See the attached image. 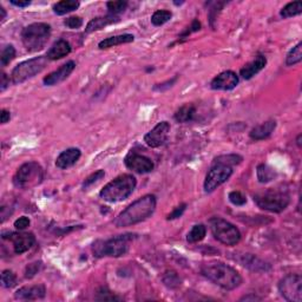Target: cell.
<instances>
[{
	"mask_svg": "<svg viewBox=\"0 0 302 302\" xmlns=\"http://www.w3.org/2000/svg\"><path fill=\"white\" fill-rule=\"evenodd\" d=\"M156 197L153 195H144L133 202L129 207L124 209L122 213L116 217L115 226L117 228H124L135 226V224L143 222L153 214L156 209Z\"/></svg>",
	"mask_w": 302,
	"mask_h": 302,
	"instance_id": "cell-1",
	"label": "cell"
},
{
	"mask_svg": "<svg viewBox=\"0 0 302 302\" xmlns=\"http://www.w3.org/2000/svg\"><path fill=\"white\" fill-rule=\"evenodd\" d=\"M201 273L209 281L214 282L226 291H234L242 284V278L239 272L222 262L204 263L201 268Z\"/></svg>",
	"mask_w": 302,
	"mask_h": 302,
	"instance_id": "cell-2",
	"label": "cell"
},
{
	"mask_svg": "<svg viewBox=\"0 0 302 302\" xmlns=\"http://www.w3.org/2000/svg\"><path fill=\"white\" fill-rule=\"evenodd\" d=\"M136 178L130 173H124L109 182L99 192V196L109 203H117L127 200L136 189Z\"/></svg>",
	"mask_w": 302,
	"mask_h": 302,
	"instance_id": "cell-3",
	"label": "cell"
},
{
	"mask_svg": "<svg viewBox=\"0 0 302 302\" xmlns=\"http://www.w3.org/2000/svg\"><path fill=\"white\" fill-rule=\"evenodd\" d=\"M134 239L133 234H124L109 240H97L92 245V253L96 258H120L129 252L130 243Z\"/></svg>",
	"mask_w": 302,
	"mask_h": 302,
	"instance_id": "cell-4",
	"label": "cell"
},
{
	"mask_svg": "<svg viewBox=\"0 0 302 302\" xmlns=\"http://www.w3.org/2000/svg\"><path fill=\"white\" fill-rule=\"evenodd\" d=\"M51 37V26L45 22H33L21 31V41L28 52L43 50Z\"/></svg>",
	"mask_w": 302,
	"mask_h": 302,
	"instance_id": "cell-5",
	"label": "cell"
},
{
	"mask_svg": "<svg viewBox=\"0 0 302 302\" xmlns=\"http://www.w3.org/2000/svg\"><path fill=\"white\" fill-rule=\"evenodd\" d=\"M254 202L262 210L271 213H281L291 203V196L288 191L280 189H268L254 195Z\"/></svg>",
	"mask_w": 302,
	"mask_h": 302,
	"instance_id": "cell-6",
	"label": "cell"
},
{
	"mask_svg": "<svg viewBox=\"0 0 302 302\" xmlns=\"http://www.w3.org/2000/svg\"><path fill=\"white\" fill-rule=\"evenodd\" d=\"M44 179V170L37 162H28L17 170L13 184L20 189H31L39 185Z\"/></svg>",
	"mask_w": 302,
	"mask_h": 302,
	"instance_id": "cell-7",
	"label": "cell"
},
{
	"mask_svg": "<svg viewBox=\"0 0 302 302\" xmlns=\"http://www.w3.org/2000/svg\"><path fill=\"white\" fill-rule=\"evenodd\" d=\"M209 226L215 239L222 245L233 247L241 241V233L233 223L221 217H213L209 220Z\"/></svg>",
	"mask_w": 302,
	"mask_h": 302,
	"instance_id": "cell-8",
	"label": "cell"
},
{
	"mask_svg": "<svg viewBox=\"0 0 302 302\" xmlns=\"http://www.w3.org/2000/svg\"><path fill=\"white\" fill-rule=\"evenodd\" d=\"M47 62H49V59H47L46 56H39L19 63L11 73L12 83L13 84H21V83L26 82L27 79L43 71L45 67L47 66Z\"/></svg>",
	"mask_w": 302,
	"mask_h": 302,
	"instance_id": "cell-9",
	"label": "cell"
},
{
	"mask_svg": "<svg viewBox=\"0 0 302 302\" xmlns=\"http://www.w3.org/2000/svg\"><path fill=\"white\" fill-rule=\"evenodd\" d=\"M281 297L289 302L302 301V278L299 274H289L279 282Z\"/></svg>",
	"mask_w": 302,
	"mask_h": 302,
	"instance_id": "cell-10",
	"label": "cell"
},
{
	"mask_svg": "<svg viewBox=\"0 0 302 302\" xmlns=\"http://www.w3.org/2000/svg\"><path fill=\"white\" fill-rule=\"evenodd\" d=\"M233 175V168L223 164H211L204 179V191L213 192L214 190L226 183Z\"/></svg>",
	"mask_w": 302,
	"mask_h": 302,
	"instance_id": "cell-11",
	"label": "cell"
},
{
	"mask_svg": "<svg viewBox=\"0 0 302 302\" xmlns=\"http://www.w3.org/2000/svg\"><path fill=\"white\" fill-rule=\"evenodd\" d=\"M125 166L137 173H149L155 168V164L149 157L141 155L131 150L124 158Z\"/></svg>",
	"mask_w": 302,
	"mask_h": 302,
	"instance_id": "cell-12",
	"label": "cell"
},
{
	"mask_svg": "<svg viewBox=\"0 0 302 302\" xmlns=\"http://www.w3.org/2000/svg\"><path fill=\"white\" fill-rule=\"evenodd\" d=\"M170 133V123L166 121L159 122L153 129H151L146 136H144V142L150 148H159L164 146L168 141Z\"/></svg>",
	"mask_w": 302,
	"mask_h": 302,
	"instance_id": "cell-13",
	"label": "cell"
},
{
	"mask_svg": "<svg viewBox=\"0 0 302 302\" xmlns=\"http://www.w3.org/2000/svg\"><path fill=\"white\" fill-rule=\"evenodd\" d=\"M2 239L9 240L13 243V249L15 254H24L30 250L36 243V237L32 233H2Z\"/></svg>",
	"mask_w": 302,
	"mask_h": 302,
	"instance_id": "cell-14",
	"label": "cell"
},
{
	"mask_svg": "<svg viewBox=\"0 0 302 302\" xmlns=\"http://www.w3.org/2000/svg\"><path fill=\"white\" fill-rule=\"evenodd\" d=\"M239 84V76L234 71H223L211 80L210 88L213 90L229 91L235 89Z\"/></svg>",
	"mask_w": 302,
	"mask_h": 302,
	"instance_id": "cell-15",
	"label": "cell"
},
{
	"mask_svg": "<svg viewBox=\"0 0 302 302\" xmlns=\"http://www.w3.org/2000/svg\"><path fill=\"white\" fill-rule=\"evenodd\" d=\"M76 69V63L73 60H70L65 64H63L59 69H57L56 71L51 72L43 79V83L46 86H53L59 84L65 80L73 72V70Z\"/></svg>",
	"mask_w": 302,
	"mask_h": 302,
	"instance_id": "cell-16",
	"label": "cell"
},
{
	"mask_svg": "<svg viewBox=\"0 0 302 302\" xmlns=\"http://www.w3.org/2000/svg\"><path fill=\"white\" fill-rule=\"evenodd\" d=\"M46 295V289L44 285L28 286V287L19 288L14 293V298L17 300H41Z\"/></svg>",
	"mask_w": 302,
	"mask_h": 302,
	"instance_id": "cell-17",
	"label": "cell"
},
{
	"mask_svg": "<svg viewBox=\"0 0 302 302\" xmlns=\"http://www.w3.org/2000/svg\"><path fill=\"white\" fill-rule=\"evenodd\" d=\"M237 261L243 267H246V268H248L253 272L266 273L272 269V266L268 262L263 261V260L259 259L258 256L253 255V254H243V255H241L237 259Z\"/></svg>",
	"mask_w": 302,
	"mask_h": 302,
	"instance_id": "cell-18",
	"label": "cell"
},
{
	"mask_svg": "<svg viewBox=\"0 0 302 302\" xmlns=\"http://www.w3.org/2000/svg\"><path fill=\"white\" fill-rule=\"evenodd\" d=\"M82 152L77 148H70V149L64 150L63 152L59 153V156L56 159V165L59 169H67L71 168L78 162Z\"/></svg>",
	"mask_w": 302,
	"mask_h": 302,
	"instance_id": "cell-19",
	"label": "cell"
},
{
	"mask_svg": "<svg viewBox=\"0 0 302 302\" xmlns=\"http://www.w3.org/2000/svg\"><path fill=\"white\" fill-rule=\"evenodd\" d=\"M266 65L267 58L265 56H258L253 62L246 64V65L241 69L240 76L246 80L252 79L254 76H256L259 72H261L266 67Z\"/></svg>",
	"mask_w": 302,
	"mask_h": 302,
	"instance_id": "cell-20",
	"label": "cell"
},
{
	"mask_svg": "<svg viewBox=\"0 0 302 302\" xmlns=\"http://www.w3.org/2000/svg\"><path fill=\"white\" fill-rule=\"evenodd\" d=\"M275 129H276V122L269 120L265 122V123L256 125L255 128H253L252 131L249 133V137L252 138L253 141H263L266 140V138L271 137Z\"/></svg>",
	"mask_w": 302,
	"mask_h": 302,
	"instance_id": "cell-21",
	"label": "cell"
},
{
	"mask_svg": "<svg viewBox=\"0 0 302 302\" xmlns=\"http://www.w3.org/2000/svg\"><path fill=\"white\" fill-rule=\"evenodd\" d=\"M71 45H70L69 41L59 39L50 47V50L46 53V57L49 60L62 59V58L69 56L71 53Z\"/></svg>",
	"mask_w": 302,
	"mask_h": 302,
	"instance_id": "cell-22",
	"label": "cell"
},
{
	"mask_svg": "<svg viewBox=\"0 0 302 302\" xmlns=\"http://www.w3.org/2000/svg\"><path fill=\"white\" fill-rule=\"evenodd\" d=\"M117 21H120V17H115V15L110 14L105 15V17L94 18L88 22V25H86L85 27V32L86 33H92V32L102 30V28L108 26V25L115 24V22Z\"/></svg>",
	"mask_w": 302,
	"mask_h": 302,
	"instance_id": "cell-23",
	"label": "cell"
},
{
	"mask_svg": "<svg viewBox=\"0 0 302 302\" xmlns=\"http://www.w3.org/2000/svg\"><path fill=\"white\" fill-rule=\"evenodd\" d=\"M135 40V37L133 34H120V36H115V37H110V38H105L104 40L99 41L98 44V49L101 50H107L110 49V47L114 46H118V45H123V44H129L133 43Z\"/></svg>",
	"mask_w": 302,
	"mask_h": 302,
	"instance_id": "cell-24",
	"label": "cell"
},
{
	"mask_svg": "<svg viewBox=\"0 0 302 302\" xmlns=\"http://www.w3.org/2000/svg\"><path fill=\"white\" fill-rule=\"evenodd\" d=\"M196 117V108L192 104H184L178 109L173 115L176 122L178 123H189L192 122Z\"/></svg>",
	"mask_w": 302,
	"mask_h": 302,
	"instance_id": "cell-25",
	"label": "cell"
},
{
	"mask_svg": "<svg viewBox=\"0 0 302 302\" xmlns=\"http://www.w3.org/2000/svg\"><path fill=\"white\" fill-rule=\"evenodd\" d=\"M79 6L80 2L76 0H63V1H58L57 4H54L52 8L57 15H64L76 11Z\"/></svg>",
	"mask_w": 302,
	"mask_h": 302,
	"instance_id": "cell-26",
	"label": "cell"
},
{
	"mask_svg": "<svg viewBox=\"0 0 302 302\" xmlns=\"http://www.w3.org/2000/svg\"><path fill=\"white\" fill-rule=\"evenodd\" d=\"M256 175H258V179L260 183H269L274 181V178L278 176V173L273 168H271L267 164H260L256 168Z\"/></svg>",
	"mask_w": 302,
	"mask_h": 302,
	"instance_id": "cell-27",
	"label": "cell"
},
{
	"mask_svg": "<svg viewBox=\"0 0 302 302\" xmlns=\"http://www.w3.org/2000/svg\"><path fill=\"white\" fill-rule=\"evenodd\" d=\"M207 235V228L204 224H195L191 228V230L189 231L187 235V241L189 243H197L201 242Z\"/></svg>",
	"mask_w": 302,
	"mask_h": 302,
	"instance_id": "cell-28",
	"label": "cell"
},
{
	"mask_svg": "<svg viewBox=\"0 0 302 302\" xmlns=\"http://www.w3.org/2000/svg\"><path fill=\"white\" fill-rule=\"evenodd\" d=\"M242 160V156L236 155V153H228V155H221L216 157V158L213 160V164H223L233 168L234 165L240 164Z\"/></svg>",
	"mask_w": 302,
	"mask_h": 302,
	"instance_id": "cell-29",
	"label": "cell"
},
{
	"mask_svg": "<svg viewBox=\"0 0 302 302\" xmlns=\"http://www.w3.org/2000/svg\"><path fill=\"white\" fill-rule=\"evenodd\" d=\"M162 281L165 287H168L169 289H177L182 285L181 278H179L177 273L173 271H166L164 275H163Z\"/></svg>",
	"mask_w": 302,
	"mask_h": 302,
	"instance_id": "cell-30",
	"label": "cell"
},
{
	"mask_svg": "<svg viewBox=\"0 0 302 302\" xmlns=\"http://www.w3.org/2000/svg\"><path fill=\"white\" fill-rule=\"evenodd\" d=\"M302 12V2L301 1H293L289 2L280 11V15L284 19L295 17V15L301 14Z\"/></svg>",
	"mask_w": 302,
	"mask_h": 302,
	"instance_id": "cell-31",
	"label": "cell"
},
{
	"mask_svg": "<svg viewBox=\"0 0 302 302\" xmlns=\"http://www.w3.org/2000/svg\"><path fill=\"white\" fill-rule=\"evenodd\" d=\"M302 60V43L298 45L289 51L287 57H286V65L293 66L295 64H299Z\"/></svg>",
	"mask_w": 302,
	"mask_h": 302,
	"instance_id": "cell-32",
	"label": "cell"
},
{
	"mask_svg": "<svg viewBox=\"0 0 302 302\" xmlns=\"http://www.w3.org/2000/svg\"><path fill=\"white\" fill-rule=\"evenodd\" d=\"M172 17V13L168 9H158L151 15V22L155 26H162L165 22H168Z\"/></svg>",
	"mask_w": 302,
	"mask_h": 302,
	"instance_id": "cell-33",
	"label": "cell"
},
{
	"mask_svg": "<svg viewBox=\"0 0 302 302\" xmlns=\"http://www.w3.org/2000/svg\"><path fill=\"white\" fill-rule=\"evenodd\" d=\"M127 7H128V1H123V0H116V1L107 2L108 14L115 15V17H118V14L124 12L125 9H127Z\"/></svg>",
	"mask_w": 302,
	"mask_h": 302,
	"instance_id": "cell-34",
	"label": "cell"
},
{
	"mask_svg": "<svg viewBox=\"0 0 302 302\" xmlns=\"http://www.w3.org/2000/svg\"><path fill=\"white\" fill-rule=\"evenodd\" d=\"M15 57V49L13 45H6L2 47L1 54H0V64L4 67L12 62Z\"/></svg>",
	"mask_w": 302,
	"mask_h": 302,
	"instance_id": "cell-35",
	"label": "cell"
},
{
	"mask_svg": "<svg viewBox=\"0 0 302 302\" xmlns=\"http://www.w3.org/2000/svg\"><path fill=\"white\" fill-rule=\"evenodd\" d=\"M1 285L5 288H13L17 285V276L12 271L6 269L1 273Z\"/></svg>",
	"mask_w": 302,
	"mask_h": 302,
	"instance_id": "cell-36",
	"label": "cell"
},
{
	"mask_svg": "<svg viewBox=\"0 0 302 302\" xmlns=\"http://www.w3.org/2000/svg\"><path fill=\"white\" fill-rule=\"evenodd\" d=\"M104 176H105V171L102 169L97 170V171H95L94 173H91V175H90L89 177L85 179L84 183H83V189H88L89 187H91L92 184H95V183L101 181Z\"/></svg>",
	"mask_w": 302,
	"mask_h": 302,
	"instance_id": "cell-37",
	"label": "cell"
},
{
	"mask_svg": "<svg viewBox=\"0 0 302 302\" xmlns=\"http://www.w3.org/2000/svg\"><path fill=\"white\" fill-rule=\"evenodd\" d=\"M96 300L99 301H122V299L117 295H115L112 292L109 291L107 288H102L98 292V295L96 297Z\"/></svg>",
	"mask_w": 302,
	"mask_h": 302,
	"instance_id": "cell-38",
	"label": "cell"
},
{
	"mask_svg": "<svg viewBox=\"0 0 302 302\" xmlns=\"http://www.w3.org/2000/svg\"><path fill=\"white\" fill-rule=\"evenodd\" d=\"M228 197H229V201L231 203L234 205H237V207H241V205H245L247 203L246 196L240 191H231Z\"/></svg>",
	"mask_w": 302,
	"mask_h": 302,
	"instance_id": "cell-39",
	"label": "cell"
},
{
	"mask_svg": "<svg viewBox=\"0 0 302 302\" xmlns=\"http://www.w3.org/2000/svg\"><path fill=\"white\" fill-rule=\"evenodd\" d=\"M41 268V262H33L30 263L25 269V278L26 279H31L33 278L34 275L38 274V272L40 271Z\"/></svg>",
	"mask_w": 302,
	"mask_h": 302,
	"instance_id": "cell-40",
	"label": "cell"
},
{
	"mask_svg": "<svg viewBox=\"0 0 302 302\" xmlns=\"http://www.w3.org/2000/svg\"><path fill=\"white\" fill-rule=\"evenodd\" d=\"M64 25H65L66 27L71 28V30H77V28L82 27L83 19L80 18V17H70V18H66L65 20H64Z\"/></svg>",
	"mask_w": 302,
	"mask_h": 302,
	"instance_id": "cell-41",
	"label": "cell"
},
{
	"mask_svg": "<svg viewBox=\"0 0 302 302\" xmlns=\"http://www.w3.org/2000/svg\"><path fill=\"white\" fill-rule=\"evenodd\" d=\"M185 209H187V204H185V203L179 204L178 207H176L171 211V213H170L168 216H166V220L171 221V220H176V218H179L183 215V213L185 211Z\"/></svg>",
	"mask_w": 302,
	"mask_h": 302,
	"instance_id": "cell-42",
	"label": "cell"
},
{
	"mask_svg": "<svg viewBox=\"0 0 302 302\" xmlns=\"http://www.w3.org/2000/svg\"><path fill=\"white\" fill-rule=\"evenodd\" d=\"M177 78H178V77L175 76L173 78L166 80V82L162 83V84H157V85L153 86V90H155V91H165V90L170 89L173 84H175L176 82H177Z\"/></svg>",
	"mask_w": 302,
	"mask_h": 302,
	"instance_id": "cell-43",
	"label": "cell"
},
{
	"mask_svg": "<svg viewBox=\"0 0 302 302\" xmlns=\"http://www.w3.org/2000/svg\"><path fill=\"white\" fill-rule=\"evenodd\" d=\"M198 30H201V22L198 21L197 19H195V20L191 22L190 27H187V30H185L184 32H183V33L181 34V36H179V38H185V37H188L189 34H191V33H192V32H197Z\"/></svg>",
	"mask_w": 302,
	"mask_h": 302,
	"instance_id": "cell-44",
	"label": "cell"
},
{
	"mask_svg": "<svg viewBox=\"0 0 302 302\" xmlns=\"http://www.w3.org/2000/svg\"><path fill=\"white\" fill-rule=\"evenodd\" d=\"M30 223H31L30 218L26 216H22V217H19L18 220L15 221L14 227H15V229H18V230H24V229H26L28 226H30Z\"/></svg>",
	"mask_w": 302,
	"mask_h": 302,
	"instance_id": "cell-45",
	"label": "cell"
},
{
	"mask_svg": "<svg viewBox=\"0 0 302 302\" xmlns=\"http://www.w3.org/2000/svg\"><path fill=\"white\" fill-rule=\"evenodd\" d=\"M9 85V78L6 73H1V82H0V91H4V90Z\"/></svg>",
	"mask_w": 302,
	"mask_h": 302,
	"instance_id": "cell-46",
	"label": "cell"
},
{
	"mask_svg": "<svg viewBox=\"0 0 302 302\" xmlns=\"http://www.w3.org/2000/svg\"><path fill=\"white\" fill-rule=\"evenodd\" d=\"M11 120V114H9V111L7 110H1L0 112V122H1V124H6L7 122Z\"/></svg>",
	"mask_w": 302,
	"mask_h": 302,
	"instance_id": "cell-47",
	"label": "cell"
},
{
	"mask_svg": "<svg viewBox=\"0 0 302 302\" xmlns=\"http://www.w3.org/2000/svg\"><path fill=\"white\" fill-rule=\"evenodd\" d=\"M11 4L13 6H17V7H27V6L31 5V1H28V0H26V1H15V0H11Z\"/></svg>",
	"mask_w": 302,
	"mask_h": 302,
	"instance_id": "cell-48",
	"label": "cell"
},
{
	"mask_svg": "<svg viewBox=\"0 0 302 302\" xmlns=\"http://www.w3.org/2000/svg\"><path fill=\"white\" fill-rule=\"evenodd\" d=\"M261 298L256 297V295H247V297H243L241 299V301H260Z\"/></svg>",
	"mask_w": 302,
	"mask_h": 302,
	"instance_id": "cell-49",
	"label": "cell"
},
{
	"mask_svg": "<svg viewBox=\"0 0 302 302\" xmlns=\"http://www.w3.org/2000/svg\"><path fill=\"white\" fill-rule=\"evenodd\" d=\"M0 12H1V17H0V20L4 21L5 18H6V11L4 7H0Z\"/></svg>",
	"mask_w": 302,
	"mask_h": 302,
	"instance_id": "cell-50",
	"label": "cell"
},
{
	"mask_svg": "<svg viewBox=\"0 0 302 302\" xmlns=\"http://www.w3.org/2000/svg\"><path fill=\"white\" fill-rule=\"evenodd\" d=\"M301 138H302V135L300 134L298 136V138H297V144H298L299 148H301Z\"/></svg>",
	"mask_w": 302,
	"mask_h": 302,
	"instance_id": "cell-51",
	"label": "cell"
}]
</instances>
